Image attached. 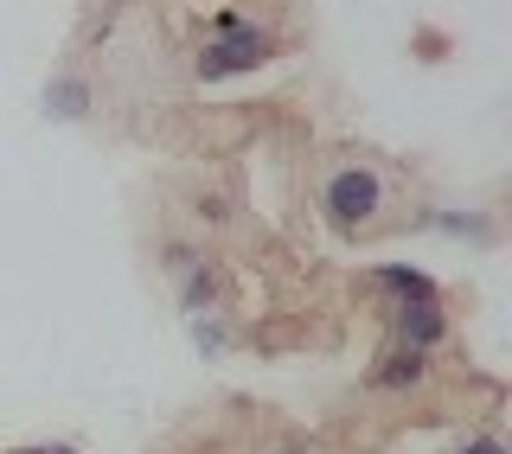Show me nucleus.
Here are the masks:
<instances>
[{
	"mask_svg": "<svg viewBox=\"0 0 512 454\" xmlns=\"http://www.w3.org/2000/svg\"><path fill=\"white\" fill-rule=\"evenodd\" d=\"M320 212H327V224L340 237H359L365 224L384 212V180L372 167H340L327 180V192H320Z\"/></svg>",
	"mask_w": 512,
	"mask_h": 454,
	"instance_id": "f257e3e1",
	"label": "nucleus"
},
{
	"mask_svg": "<svg viewBox=\"0 0 512 454\" xmlns=\"http://www.w3.org/2000/svg\"><path fill=\"white\" fill-rule=\"evenodd\" d=\"M269 52H276V39H269L263 26H231L224 39H212L199 52V77H237V71H256Z\"/></svg>",
	"mask_w": 512,
	"mask_h": 454,
	"instance_id": "f03ea898",
	"label": "nucleus"
},
{
	"mask_svg": "<svg viewBox=\"0 0 512 454\" xmlns=\"http://www.w3.org/2000/svg\"><path fill=\"white\" fill-rule=\"evenodd\" d=\"M90 109V90L77 84V77H64V84H52L45 90V116H64V122H77Z\"/></svg>",
	"mask_w": 512,
	"mask_h": 454,
	"instance_id": "0eeeda50",
	"label": "nucleus"
},
{
	"mask_svg": "<svg viewBox=\"0 0 512 454\" xmlns=\"http://www.w3.org/2000/svg\"><path fill=\"white\" fill-rule=\"evenodd\" d=\"M192 339H199V346H205V352H224V339H231V333H224V327H218V320H205V314H192Z\"/></svg>",
	"mask_w": 512,
	"mask_h": 454,
	"instance_id": "1a4fd4ad",
	"label": "nucleus"
},
{
	"mask_svg": "<svg viewBox=\"0 0 512 454\" xmlns=\"http://www.w3.org/2000/svg\"><path fill=\"white\" fill-rule=\"evenodd\" d=\"M448 339V314H442V301H397V346L404 352H436Z\"/></svg>",
	"mask_w": 512,
	"mask_h": 454,
	"instance_id": "7ed1b4c3",
	"label": "nucleus"
},
{
	"mask_svg": "<svg viewBox=\"0 0 512 454\" xmlns=\"http://www.w3.org/2000/svg\"><path fill=\"white\" fill-rule=\"evenodd\" d=\"M429 224H436V231H455V237H474V243H493V218H480V212H436Z\"/></svg>",
	"mask_w": 512,
	"mask_h": 454,
	"instance_id": "6e6552de",
	"label": "nucleus"
},
{
	"mask_svg": "<svg viewBox=\"0 0 512 454\" xmlns=\"http://www.w3.org/2000/svg\"><path fill=\"white\" fill-rule=\"evenodd\" d=\"M461 454H512L500 435H474V442H461Z\"/></svg>",
	"mask_w": 512,
	"mask_h": 454,
	"instance_id": "9d476101",
	"label": "nucleus"
},
{
	"mask_svg": "<svg viewBox=\"0 0 512 454\" xmlns=\"http://www.w3.org/2000/svg\"><path fill=\"white\" fill-rule=\"evenodd\" d=\"M13 454H77V448H64V442H52V448H13Z\"/></svg>",
	"mask_w": 512,
	"mask_h": 454,
	"instance_id": "9b49d317",
	"label": "nucleus"
},
{
	"mask_svg": "<svg viewBox=\"0 0 512 454\" xmlns=\"http://www.w3.org/2000/svg\"><path fill=\"white\" fill-rule=\"evenodd\" d=\"M423 378H429V359H423V352H404V346H391L378 359V371H372L378 391H416Z\"/></svg>",
	"mask_w": 512,
	"mask_h": 454,
	"instance_id": "20e7f679",
	"label": "nucleus"
},
{
	"mask_svg": "<svg viewBox=\"0 0 512 454\" xmlns=\"http://www.w3.org/2000/svg\"><path fill=\"white\" fill-rule=\"evenodd\" d=\"M218 288H224V282H218V269H212V263H205V256H199V263L186 269V288H180L186 314H199V307H212V301H218Z\"/></svg>",
	"mask_w": 512,
	"mask_h": 454,
	"instance_id": "423d86ee",
	"label": "nucleus"
},
{
	"mask_svg": "<svg viewBox=\"0 0 512 454\" xmlns=\"http://www.w3.org/2000/svg\"><path fill=\"white\" fill-rule=\"evenodd\" d=\"M276 454H308V448H276Z\"/></svg>",
	"mask_w": 512,
	"mask_h": 454,
	"instance_id": "f8f14e48",
	"label": "nucleus"
},
{
	"mask_svg": "<svg viewBox=\"0 0 512 454\" xmlns=\"http://www.w3.org/2000/svg\"><path fill=\"white\" fill-rule=\"evenodd\" d=\"M378 288H397V301H442L436 275H423L410 263H378Z\"/></svg>",
	"mask_w": 512,
	"mask_h": 454,
	"instance_id": "39448f33",
	"label": "nucleus"
}]
</instances>
